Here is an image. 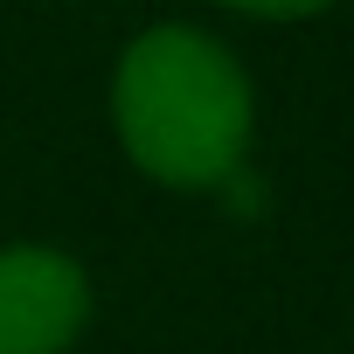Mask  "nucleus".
<instances>
[{
  "label": "nucleus",
  "instance_id": "nucleus-1",
  "mask_svg": "<svg viewBox=\"0 0 354 354\" xmlns=\"http://www.w3.org/2000/svg\"><path fill=\"white\" fill-rule=\"evenodd\" d=\"M250 77L202 28H146L111 77V125L139 174L167 188H223L250 146Z\"/></svg>",
  "mask_w": 354,
  "mask_h": 354
},
{
  "label": "nucleus",
  "instance_id": "nucleus-3",
  "mask_svg": "<svg viewBox=\"0 0 354 354\" xmlns=\"http://www.w3.org/2000/svg\"><path fill=\"white\" fill-rule=\"evenodd\" d=\"M216 8H236V15H257V21H299V15L333 8V0H216Z\"/></svg>",
  "mask_w": 354,
  "mask_h": 354
},
{
  "label": "nucleus",
  "instance_id": "nucleus-2",
  "mask_svg": "<svg viewBox=\"0 0 354 354\" xmlns=\"http://www.w3.org/2000/svg\"><path fill=\"white\" fill-rule=\"evenodd\" d=\"M91 319V278L56 243H0V354H63Z\"/></svg>",
  "mask_w": 354,
  "mask_h": 354
}]
</instances>
